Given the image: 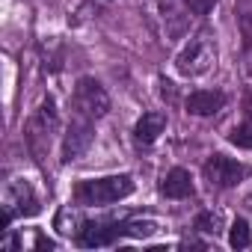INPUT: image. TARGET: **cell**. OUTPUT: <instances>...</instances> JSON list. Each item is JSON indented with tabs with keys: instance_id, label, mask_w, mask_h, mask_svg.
Listing matches in <instances>:
<instances>
[{
	"instance_id": "cell-8",
	"label": "cell",
	"mask_w": 252,
	"mask_h": 252,
	"mask_svg": "<svg viewBox=\"0 0 252 252\" xmlns=\"http://www.w3.org/2000/svg\"><path fill=\"white\" fill-rule=\"evenodd\" d=\"M122 231H125V225H116V222H83L77 240H80L83 246H107V243H113Z\"/></svg>"
},
{
	"instance_id": "cell-15",
	"label": "cell",
	"mask_w": 252,
	"mask_h": 252,
	"mask_svg": "<svg viewBox=\"0 0 252 252\" xmlns=\"http://www.w3.org/2000/svg\"><path fill=\"white\" fill-rule=\"evenodd\" d=\"M158 231V225L152 222V220H134V222H128L125 225V234H131V237H149V234H155Z\"/></svg>"
},
{
	"instance_id": "cell-11",
	"label": "cell",
	"mask_w": 252,
	"mask_h": 252,
	"mask_svg": "<svg viewBox=\"0 0 252 252\" xmlns=\"http://www.w3.org/2000/svg\"><path fill=\"white\" fill-rule=\"evenodd\" d=\"M163 128H166V116L160 113V110H149V113H143L140 116V122H137V128H134V134H137V140L140 143H155L160 134H163Z\"/></svg>"
},
{
	"instance_id": "cell-14",
	"label": "cell",
	"mask_w": 252,
	"mask_h": 252,
	"mask_svg": "<svg viewBox=\"0 0 252 252\" xmlns=\"http://www.w3.org/2000/svg\"><path fill=\"white\" fill-rule=\"evenodd\" d=\"M231 143L240 146V149H252V119H246L240 128L231 131Z\"/></svg>"
},
{
	"instance_id": "cell-1",
	"label": "cell",
	"mask_w": 252,
	"mask_h": 252,
	"mask_svg": "<svg viewBox=\"0 0 252 252\" xmlns=\"http://www.w3.org/2000/svg\"><path fill=\"white\" fill-rule=\"evenodd\" d=\"M134 193V181L131 175H107V178H95V181H83L74 190V199L80 205H110L119 202L125 196Z\"/></svg>"
},
{
	"instance_id": "cell-17",
	"label": "cell",
	"mask_w": 252,
	"mask_h": 252,
	"mask_svg": "<svg viewBox=\"0 0 252 252\" xmlns=\"http://www.w3.org/2000/svg\"><path fill=\"white\" fill-rule=\"evenodd\" d=\"M240 30H243V42L252 45V12L240 15Z\"/></svg>"
},
{
	"instance_id": "cell-10",
	"label": "cell",
	"mask_w": 252,
	"mask_h": 252,
	"mask_svg": "<svg viewBox=\"0 0 252 252\" xmlns=\"http://www.w3.org/2000/svg\"><path fill=\"white\" fill-rule=\"evenodd\" d=\"M160 193L166 199H187L193 196V178L187 169H169L160 181Z\"/></svg>"
},
{
	"instance_id": "cell-2",
	"label": "cell",
	"mask_w": 252,
	"mask_h": 252,
	"mask_svg": "<svg viewBox=\"0 0 252 252\" xmlns=\"http://www.w3.org/2000/svg\"><path fill=\"white\" fill-rule=\"evenodd\" d=\"M57 128H60L57 107H54V101L48 98V101H42V107H39V110L30 116V122H27V146H30V152H33L39 160L48 155Z\"/></svg>"
},
{
	"instance_id": "cell-12",
	"label": "cell",
	"mask_w": 252,
	"mask_h": 252,
	"mask_svg": "<svg viewBox=\"0 0 252 252\" xmlns=\"http://www.w3.org/2000/svg\"><path fill=\"white\" fill-rule=\"evenodd\" d=\"M228 243H231L234 249H246V246L252 243V234H249V222H246V220H234V222H231Z\"/></svg>"
},
{
	"instance_id": "cell-9",
	"label": "cell",
	"mask_w": 252,
	"mask_h": 252,
	"mask_svg": "<svg viewBox=\"0 0 252 252\" xmlns=\"http://www.w3.org/2000/svg\"><path fill=\"white\" fill-rule=\"evenodd\" d=\"M222 104H225V95L214 92V89H199V92L187 95V113H193V116H214Z\"/></svg>"
},
{
	"instance_id": "cell-3",
	"label": "cell",
	"mask_w": 252,
	"mask_h": 252,
	"mask_svg": "<svg viewBox=\"0 0 252 252\" xmlns=\"http://www.w3.org/2000/svg\"><path fill=\"white\" fill-rule=\"evenodd\" d=\"M214 63H217V48H214V42H211L208 36L193 39V42L184 45V51L175 57V68H178V74H184V77H199V74H205Z\"/></svg>"
},
{
	"instance_id": "cell-13",
	"label": "cell",
	"mask_w": 252,
	"mask_h": 252,
	"mask_svg": "<svg viewBox=\"0 0 252 252\" xmlns=\"http://www.w3.org/2000/svg\"><path fill=\"white\" fill-rule=\"evenodd\" d=\"M196 228L205 231V234H214V237H217V234L222 231V214H220V211H205V214H199Z\"/></svg>"
},
{
	"instance_id": "cell-20",
	"label": "cell",
	"mask_w": 252,
	"mask_h": 252,
	"mask_svg": "<svg viewBox=\"0 0 252 252\" xmlns=\"http://www.w3.org/2000/svg\"><path fill=\"white\" fill-rule=\"evenodd\" d=\"M249 208H252V196H249Z\"/></svg>"
},
{
	"instance_id": "cell-18",
	"label": "cell",
	"mask_w": 252,
	"mask_h": 252,
	"mask_svg": "<svg viewBox=\"0 0 252 252\" xmlns=\"http://www.w3.org/2000/svg\"><path fill=\"white\" fill-rule=\"evenodd\" d=\"M243 107H246V119H252V92L246 95V104H243Z\"/></svg>"
},
{
	"instance_id": "cell-4",
	"label": "cell",
	"mask_w": 252,
	"mask_h": 252,
	"mask_svg": "<svg viewBox=\"0 0 252 252\" xmlns=\"http://www.w3.org/2000/svg\"><path fill=\"white\" fill-rule=\"evenodd\" d=\"M74 110L80 113V119H101L110 110V98L104 92V86L92 77H80L74 86Z\"/></svg>"
},
{
	"instance_id": "cell-19",
	"label": "cell",
	"mask_w": 252,
	"mask_h": 252,
	"mask_svg": "<svg viewBox=\"0 0 252 252\" xmlns=\"http://www.w3.org/2000/svg\"><path fill=\"white\" fill-rule=\"evenodd\" d=\"M249 71H252V60H249Z\"/></svg>"
},
{
	"instance_id": "cell-6",
	"label": "cell",
	"mask_w": 252,
	"mask_h": 252,
	"mask_svg": "<svg viewBox=\"0 0 252 252\" xmlns=\"http://www.w3.org/2000/svg\"><path fill=\"white\" fill-rule=\"evenodd\" d=\"M249 169L225 155H214L208 163H205V178L211 181V187H234Z\"/></svg>"
},
{
	"instance_id": "cell-7",
	"label": "cell",
	"mask_w": 252,
	"mask_h": 252,
	"mask_svg": "<svg viewBox=\"0 0 252 252\" xmlns=\"http://www.w3.org/2000/svg\"><path fill=\"white\" fill-rule=\"evenodd\" d=\"M9 214H24V217H30V214H39V199H36V193L30 190V184H12L9 187V193H6V205H3Z\"/></svg>"
},
{
	"instance_id": "cell-16",
	"label": "cell",
	"mask_w": 252,
	"mask_h": 252,
	"mask_svg": "<svg viewBox=\"0 0 252 252\" xmlns=\"http://www.w3.org/2000/svg\"><path fill=\"white\" fill-rule=\"evenodd\" d=\"M184 3H187V9H190L193 15H208V12L214 9L217 0H184Z\"/></svg>"
},
{
	"instance_id": "cell-5",
	"label": "cell",
	"mask_w": 252,
	"mask_h": 252,
	"mask_svg": "<svg viewBox=\"0 0 252 252\" xmlns=\"http://www.w3.org/2000/svg\"><path fill=\"white\" fill-rule=\"evenodd\" d=\"M92 140H95V131H92L89 119H77V122H71V125H68V131H65V137H63V158H60V160H63V163L80 160V158L89 152Z\"/></svg>"
}]
</instances>
